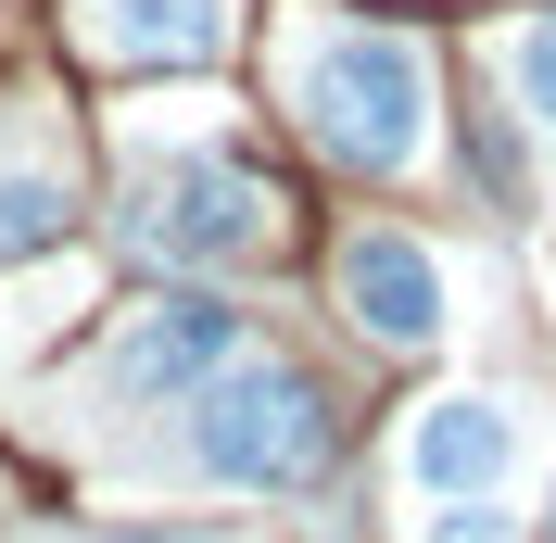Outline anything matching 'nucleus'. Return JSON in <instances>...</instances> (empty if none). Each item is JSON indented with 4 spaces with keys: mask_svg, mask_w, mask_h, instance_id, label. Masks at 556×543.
Segmentation results:
<instances>
[{
    "mask_svg": "<svg viewBox=\"0 0 556 543\" xmlns=\"http://www.w3.org/2000/svg\"><path fill=\"white\" fill-rule=\"evenodd\" d=\"M329 455H342V417L278 354H241V367H215L190 392V468L228 480V493H304Z\"/></svg>",
    "mask_w": 556,
    "mask_h": 543,
    "instance_id": "obj_1",
    "label": "nucleus"
},
{
    "mask_svg": "<svg viewBox=\"0 0 556 543\" xmlns=\"http://www.w3.org/2000/svg\"><path fill=\"white\" fill-rule=\"evenodd\" d=\"M291 102H304L316 152H342L354 177H405L417 139H430V51L405 26H342L304 51Z\"/></svg>",
    "mask_w": 556,
    "mask_h": 543,
    "instance_id": "obj_2",
    "label": "nucleus"
},
{
    "mask_svg": "<svg viewBox=\"0 0 556 543\" xmlns=\"http://www.w3.org/2000/svg\"><path fill=\"white\" fill-rule=\"evenodd\" d=\"M114 240H127L139 266H241V253H278L291 240V203H278V177L228 165V152H190V165L127 190Z\"/></svg>",
    "mask_w": 556,
    "mask_h": 543,
    "instance_id": "obj_3",
    "label": "nucleus"
},
{
    "mask_svg": "<svg viewBox=\"0 0 556 543\" xmlns=\"http://www.w3.org/2000/svg\"><path fill=\"white\" fill-rule=\"evenodd\" d=\"M215 367H241V304H215V291H152V304L114 329V392L127 405H177V392H203Z\"/></svg>",
    "mask_w": 556,
    "mask_h": 543,
    "instance_id": "obj_4",
    "label": "nucleus"
},
{
    "mask_svg": "<svg viewBox=\"0 0 556 543\" xmlns=\"http://www.w3.org/2000/svg\"><path fill=\"white\" fill-rule=\"evenodd\" d=\"M342 304H354V329H367V341L430 354V341H443V316H455V291H443V253H430V240L354 228V240H342Z\"/></svg>",
    "mask_w": 556,
    "mask_h": 543,
    "instance_id": "obj_5",
    "label": "nucleus"
},
{
    "mask_svg": "<svg viewBox=\"0 0 556 543\" xmlns=\"http://www.w3.org/2000/svg\"><path fill=\"white\" fill-rule=\"evenodd\" d=\"M506 468H519V405H506V392H443V405H417V430H405V480L417 493L468 506V493H506Z\"/></svg>",
    "mask_w": 556,
    "mask_h": 543,
    "instance_id": "obj_6",
    "label": "nucleus"
},
{
    "mask_svg": "<svg viewBox=\"0 0 556 543\" xmlns=\"http://www.w3.org/2000/svg\"><path fill=\"white\" fill-rule=\"evenodd\" d=\"M89 38L114 64H215L228 51V0H89Z\"/></svg>",
    "mask_w": 556,
    "mask_h": 543,
    "instance_id": "obj_7",
    "label": "nucleus"
},
{
    "mask_svg": "<svg viewBox=\"0 0 556 543\" xmlns=\"http://www.w3.org/2000/svg\"><path fill=\"white\" fill-rule=\"evenodd\" d=\"M64 228H76V190H64V177L0 165V266H26V253H64Z\"/></svg>",
    "mask_w": 556,
    "mask_h": 543,
    "instance_id": "obj_8",
    "label": "nucleus"
},
{
    "mask_svg": "<svg viewBox=\"0 0 556 543\" xmlns=\"http://www.w3.org/2000/svg\"><path fill=\"white\" fill-rule=\"evenodd\" d=\"M506 76H519V114L556 139V13H531L519 26V51H506Z\"/></svg>",
    "mask_w": 556,
    "mask_h": 543,
    "instance_id": "obj_9",
    "label": "nucleus"
},
{
    "mask_svg": "<svg viewBox=\"0 0 556 543\" xmlns=\"http://www.w3.org/2000/svg\"><path fill=\"white\" fill-rule=\"evenodd\" d=\"M430 543H519V506H506V493H468V506L430 518Z\"/></svg>",
    "mask_w": 556,
    "mask_h": 543,
    "instance_id": "obj_10",
    "label": "nucleus"
},
{
    "mask_svg": "<svg viewBox=\"0 0 556 543\" xmlns=\"http://www.w3.org/2000/svg\"><path fill=\"white\" fill-rule=\"evenodd\" d=\"M102 543H241V531H203V518H139V531H102Z\"/></svg>",
    "mask_w": 556,
    "mask_h": 543,
    "instance_id": "obj_11",
    "label": "nucleus"
},
{
    "mask_svg": "<svg viewBox=\"0 0 556 543\" xmlns=\"http://www.w3.org/2000/svg\"><path fill=\"white\" fill-rule=\"evenodd\" d=\"M544 543H556V493H544Z\"/></svg>",
    "mask_w": 556,
    "mask_h": 543,
    "instance_id": "obj_12",
    "label": "nucleus"
}]
</instances>
